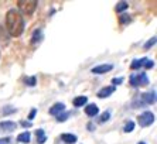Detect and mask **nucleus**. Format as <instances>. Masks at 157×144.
Here are the masks:
<instances>
[{"instance_id":"5","label":"nucleus","mask_w":157,"mask_h":144,"mask_svg":"<svg viewBox=\"0 0 157 144\" xmlns=\"http://www.w3.org/2000/svg\"><path fill=\"white\" fill-rule=\"evenodd\" d=\"M137 122L140 127H149L154 123V115L151 112H144L137 117Z\"/></svg>"},{"instance_id":"23","label":"nucleus","mask_w":157,"mask_h":144,"mask_svg":"<svg viewBox=\"0 0 157 144\" xmlns=\"http://www.w3.org/2000/svg\"><path fill=\"white\" fill-rule=\"evenodd\" d=\"M109 119H110V113L109 112H105V113H102V115H101V117H99V123H105V122H108Z\"/></svg>"},{"instance_id":"26","label":"nucleus","mask_w":157,"mask_h":144,"mask_svg":"<svg viewBox=\"0 0 157 144\" xmlns=\"http://www.w3.org/2000/svg\"><path fill=\"white\" fill-rule=\"evenodd\" d=\"M122 82H123V78H113V79H112L113 86H116V85H121Z\"/></svg>"},{"instance_id":"3","label":"nucleus","mask_w":157,"mask_h":144,"mask_svg":"<svg viewBox=\"0 0 157 144\" xmlns=\"http://www.w3.org/2000/svg\"><path fill=\"white\" fill-rule=\"evenodd\" d=\"M129 81H130V85H132L133 88L146 86V85H149V83H150L149 78H147V74H144V72H137V74H132L130 78H129Z\"/></svg>"},{"instance_id":"4","label":"nucleus","mask_w":157,"mask_h":144,"mask_svg":"<svg viewBox=\"0 0 157 144\" xmlns=\"http://www.w3.org/2000/svg\"><path fill=\"white\" fill-rule=\"evenodd\" d=\"M37 2L36 0H18L17 2V6L18 9L24 13L26 16H31L34 13V10L37 9Z\"/></svg>"},{"instance_id":"12","label":"nucleus","mask_w":157,"mask_h":144,"mask_svg":"<svg viewBox=\"0 0 157 144\" xmlns=\"http://www.w3.org/2000/svg\"><path fill=\"white\" fill-rule=\"evenodd\" d=\"M61 140H62V141H65L67 144H74V143H77L78 137L75 136V134L64 133V134H61Z\"/></svg>"},{"instance_id":"1","label":"nucleus","mask_w":157,"mask_h":144,"mask_svg":"<svg viewBox=\"0 0 157 144\" xmlns=\"http://www.w3.org/2000/svg\"><path fill=\"white\" fill-rule=\"evenodd\" d=\"M6 28L13 37H20L24 31V18L16 9H10L6 13Z\"/></svg>"},{"instance_id":"16","label":"nucleus","mask_w":157,"mask_h":144,"mask_svg":"<svg viewBox=\"0 0 157 144\" xmlns=\"http://www.w3.org/2000/svg\"><path fill=\"white\" fill-rule=\"evenodd\" d=\"M41 38H43V31H41V28H37L36 31L33 32V37H31V44L40 43Z\"/></svg>"},{"instance_id":"17","label":"nucleus","mask_w":157,"mask_h":144,"mask_svg":"<svg viewBox=\"0 0 157 144\" xmlns=\"http://www.w3.org/2000/svg\"><path fill=\"white\" fill-rule=\"evenodd\" d=\"M128 9H129V3H126V2H119V3L116 4V11L117 13L128 10Z\"/></svg>"},{"instance_id":"7","label":"nucleus","mask_w":157,"mask_h":144,"mask_svg":"<svg viewBox=\"0 0 157 144\" xmlns=\"http://www.w3.org/2000/svg\"><path fill=\"white\" fill-rule=\"evenodd\" d=\"M115 90H116V86H113V85H110V86H105V88H102V89H99V90H98L96 96L101 97V99H103V97L110 96V95L113 93Z\"/></svg>"},{"instance_id":"15","label":"nucleus","mask_w":157,"mask_h":144,"mask_svg":"<svg viewBox=\"0 0 157 144\" xmlns=\"http://www.w3.org/2000/svg\"><path fill=\"white\" fill-rule=\"evenodd\" d=\"M36 136H37V143L38 144H44L45 141H47V136H45V133H44L43 129H38L36 131Z\"/></svg>"},{"instance_id":"14","label":"nucleus","mask_w":157,"mask_h":144,"mask_svg":"<svg viewBox=\"0 0 157 144\" xmlns=\"http://www.w3.org/2000/svg\"><path fill=\"white\" fill-rule=\"evenodd\" d=\"M72 103L75 108H81V106H84V104L88 103V97L86 96H77L72 100Z\"/></svg>"},{"instance_id":"9","label":"nucleus","mask_w":157,"mask_h":144,"mask_svg":"<svg viewBox=\"0 0 157 144\" xmlns=\"http://www.w3.org/2000/svg\"><path fill=\"white\" fill-rule=\"evenodd\" d=\"M64 110H65V104L61 103V102H58V103H55L52 108H50V115L58 116V115H61Z\"/></svg>"},{"instance_id":"13","label":"nucleus","mask_w":157,"mask_h":144,"mask_svg":"<svg viewBox=\"0 0 157 144\" xmlns=\"http://www.w3.org/2000/svg\"><path fill=\"white\" fill-rule=\"evenodd\" d=\"M30 138H31V134H30V131H23V133H20L17 136V141L21 144H29L30 143Z\"/></svg>"},{"instance_id":"20","label":"nucleus","mask_w":157,"mask_h":144,"mask_svg":"<svg viewBox=\"0 0 157 144\" xmlns=\"http://www.w3.org/2000/svg\"><path fill=\"white\" fill-rule=\"evenodd\" d=\"M70 116H71V112H67V113H62V115H58V116H57V122H58V123L65 122Z\"/></svg>"},{"instance_id":"21","label":"nucleus","mask_w":157,"mask_h":144,"mask_svg":"<svg viewBox=\"0 0 157 144\" xmlns=\"http://www.w3.org/2000/svg\"><path fill=\"white\" fill-rule=\"evenodd\" d=\"M132 21V18H130V16H128V14H122L121 17H119V23L121 24H126V23H130Z\"/></svg>"},{"instance_id":"28","label":"nucleus","mask_w":157,"mask_h":144,"mask_svg":"<svg viewBox=\"0 0 157 144\" xmlns=\"http://www.w3.org/2000/svg\"><path fill=\"white\" fill-rule=\"evenodd\" d=\"M36 113H37V109H33V110L30 112V115H29V119H30V120H33V119H34V116H36Z\"/></svg>"},{"instance_id":"31","label":"nucleus","mask_w":157,"mask_h":144,"mask_svg":"<svg viewBox=\"0 0 157 144\" xmlns=\"http://www.w3.org/2000/svg\"><path fill=\"white\" fill-rule=\"evenodd\" d=\"M137 144H146V143H144V141H140V143H137Z\"/></svg>"},{"instance_id":"11","label":"nucleus","mask_w":157,"mask_h":144,"mask_svg":"<svg viewBox=\"0 0 157 144\" xmlns=\"http://www.w3.org/2000/svg\"><path fill=\"white\" fill-rule=\"evenodd\" d=\"M147 61V58H140V59H133L130 64V69L132 71H136V69H140L142 66H144V64H146Z\"/></svg>"},{"instance_id":"27","label":"nucleus","mask_w":157,"mask_h":144,"mask_svg":"<svg viewBox=\"0 0 157 144\" xmlns=\"http://www.w3.org/2000/svg\"><path fill=\"white\" fill-rule=\"evenodd\" d=\"M0 144H11V137H6V138H0Z\"/></svg>"},{"instance_id":"30","label":"nucleus","mask_w":157,"mask_h":144,"mask_svg":"<svg viewBox=\"0 0 157 144\" xmlns=\"http://www.w3.org/2000/svg\"><path fill=\"white\" fill-rule=\"evenodd\" d=\"M88 129H89V131H94V129H95V127H94V124H92V123H88Z\"/></svg>"},{"instance_id":"24","label":"nucleus","mask_w":157,"mask_h":144,"mask_svg":"<svg viewBox=\"0 0 157 144\" xmlns=\"http://www.w3.org/2000/svg\"><path fill=\"white\" fill-rule=\"evenodd\" d=\"M154 44H156V37H153V38H151V40H149L146 43V45H144V50H149L150 47H153Z\"/></svg>"},{"instance_id":"22","label":"nucleus","mask_w":157,"mask_h":144,"mask_svg":"<svg viewBox=\"0 0 157 144\" xmlns=\"http://www.w3.org/2000/svg\"><path fill=\"white\" fill-rule=\"evenodd\" d=\"M24 82H26V85H29V86H36L37 79H36V76H31V78H26Z\"/></svg>"},{"instance_id":"6","label":"nucleus","mask_w":157,"mask_h":144,"mask_svg":"<svg viewBox=\"0 0 157 144\" xmlns=\"http://www.w3.org/2000/svg\"><path fill=\"white\" fill-rule=\"evenodd\" d=\"M113 69V65L112 64H102V65H98V66H94L91 69L92 74H96V75H101V74H106Z\"/></svg>"},{"instance_id":"2","label":"nucleus","mask_w":157,"mask_h":144,"mask_svg":"<svg viewBox=\"0 0 157 144\" xmlns=\"http://www.w3.org/2000/svg\"><path fill=\"white\" fill-rule=\"evenodd\" d=\"M154 103H156V90L146 92V93H142L137 99L132 102V109L143 108V106H149V104H154Z\"/></svg>"},{"instance_id":"18","label":"nucleus","mask_w":157,"mask_h":144,"mask_svg":"<svg viewBox=\"0 0 157 144\" xmlns=\"http://www.w3.org/2000/svg\"><path fill=\"white\" fill-rule=\"evenodd\" d=\"M133 129H135V122H128L126 124H124V127H123V131L124 133H130V131H133Z\"/></svg>"},{"instance_id":"29","label":"nucleus","mask_w":157,"mask_h":144,"mask_svg":"<svg viewBox=\"0 0 157 144\" xmlns=\"http://www.w3.org/2000/svg\"><path fill=\"white\" fill-rule=\"evenodd\" d=\"M21 126L23 127H31L33 126V123L31 122H21Z\"/></svg>"},{"instance_id":"25","label":"nucleus","mask_w":157,"mask_h":144,"mask_svg":"<svg viewBox=\"0 0 157 144\" xmlns=\"http://www.w3.org/2000/svg\"><path fill=\"white\" fill-rule=\"evenodd\" d=\"M153 66H154V61H153V59H149V58H147L146 64H144V68H146V69H151Z\"/></svg>"},{"instance_id":"8","label":"nucleus","mask_w":157,"mask_h":144,"mask_svg":"<svg viewBox=\"0 0 157 144\" xmlns=\"http://www.w3.org/2000/svg\"><path fill=\"white\" fill-rule=\"evenodd\" d=\"M16 129H17V123L11 122V120H6V122L0 123V130H3V131H14Z\"/></svg>"},{"instance_id":"19","label":"nucleus","mask_w":157,"mask_h":144,"mask_svg":"<svg viewBox=\"0 0 157 144\" xmlns=\"http://www.w3.org/2000/svg\"><path fill=\"white\" fill-rule=\"evenodd\" d=\"M17 112V109L16 108H11V106H6V108H3V115L4 116H9L11 115V113H16Z\"/></svg>"},{"instance_id":"10","label":"nucleus","mask_w":157,"mask_h":144,"mask_svg":"<svg viewBox=\"0 0 157 144\" xmlns=\"http://www.w3.org/2000/svg\"><path fill=\"white\" fill-rule=\"evenodd\" d=\"M98 113H99V109L95 103H89L86 108H85V115L89 116V117H95Z\"/></svg>"}]
</instances>
